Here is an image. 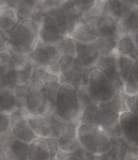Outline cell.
I'll use <instances>...</instances> for the list:
<instances>
[{
  "label": "cell",
  "instance_id": "35",
  "mask_svg": "<svg viewBox=\"0 0 138 160\" xmlns=\"http://www.w3.org/2000/svg\"><path fill=\"white\" fill-rule=\"evenodd\" d=\"M10 131V115L0 112V134L7 133Z\"/></svg>",
  "mask_w": 138,
  "mask_h": 160
},
{
  "label": "cell",
  "instance_id": "28",
  "mask_svg": "<svg viewBox=\"0 0 138 160\" xmlns=\"http://www.w3.org/2000/svg\"><path fill=\"white\" fill-rule=\"evenodd\" d=\"M32 79L41 80L43 83H47L51 81H59V76L53 74L43 68H33L31 77V80Z\"/></svg>",
  "mask_w": 138,
  "mask_h": 160
},
{
  "label": "cell",
  "instance_id": "4",
  "mask_svg": "<svg viewBox=\"0 0 138 160\" xmlns=\"http://www.w3.org/2000/svg\"><path fill=\"white\" fill-rule=\"evenodd\" d=\"M39 27V39L47 44L57 45L68 36L64 13L57 8L45 13Z\"/></svg>",
  "mask_w": 138,
  "mask_h": 160
},
{
  "label": "cell",
  "instance_id": "34",
  "mask_svg": "<svg viewBox=\"0 0 138 160\" xmlns=\"http://www.w3.org/2000/svg\"><path fill=\"white\" fill-rule=\"evenodd\" d=\"M43 140L47 143L48 149L50 150V154H51V158H56V155L58 152L59 151V146L58 139L55 138H43Z\"/></svg>",
  "mask_w": 138,
  "mask_h": 160
},
{
  "label": "cell",
  "instance_id": "39",
  "mask_svg": "<svg viewBox=\"0 0 138 160\" xmlns=\"http://www.w3.org/2000/svg\"><path fill=\"white\" fill-rule=\"evenodd\" d=\"M132 8H138V0H123Z\"/></svg>",
  "mask_w": 138,
  "mask_h": 160
},
{
  "label": "cell",
  "instance_id": "16",
  "mask_svg": "<svg viewBox=\"0 0 138 160\" xmlns=\"http://www.w3.org/2000/svg\"><path fill=\"white\" fill-rule=\"evenodd\" d=\"M132 8L123 0H106L101 15L111 17L119 24L128 16Z\"/></svg>",
  "mask_w": 138,
  "mask_h": 160
},
{
  "label": "cell",
  "instance_id": "46",
  "mask_svg": "<svg viewBox=\"0 0 138 160\" xmlns=\"http://www.w3.org/2000/svg\"><path fill=\"white\" fill-rule=\"evenodd\" d=\"M137 94H138V93H137Z\"/></svg>",
  "mask_w": 138,
  "mask_h": 160
},
{
  "label": "cell",
  "instance_id": "19",
  "mask_svg": "<svg viewBox=\"0 0 138 160\" xmlns=\"http://www.w3.org/2000/svg\"><path fill=\"white\" fill-rule=\"evenodd\" d=\"M20 108L14 93V88L0 87V112L10 115Z\"/></svg>",
  "mask_w": 138,
  "mask_h": 160
},
{
  "label": "cell",
  "instance_id": "44",
  "mask_svg": "<svg viewBox=\"0 0 138 160\" xmlns=\"http://www.w3.org/2000/svg\"><path fill=\"white\" fill-rule=\"evenodd\" d=\"M51 160H57V158H51Z\"/></svg>",
  "mask_w": 138,
  "mask_h": 160
},
{
  "label": "cell",
  "instance_id": "29",
  "mask_svg": "<svg viewBox=\"0 0 138 160\" xmlns=\"http://www.w3.org/2000/svg\"><path fill=\"white\" fill-rule=\"evenodd\" d=\"M15 69L14 63L8 51L0 53V79Z\"/></svg>",
  "mask_w": 138,
  "mask_h": 160
},
{
  "label": "cell",
  "instance_id": "13",
  "mask_svg": "<svg viewBox=\"0 0 138 160\" xmlns=\"http://www.w3.org/2000/svg\"><path fill=\"white\" fill-rule=\"evenodd\" d=\"M76 55L75 59L82 68L95 67L101 57L95 42L86 44L76 41Z\"/></svg>",
  "mask_w": 138,
  "mask_h": 160
},
{
  "label": "cell",
  "instance_id": "5",
  "mask_svg": "<svg viewBox=\"0 0 138 160\" xmlns=\"http://www.w3.org/2000/svg\"><path fill=\"white\" fill-rule=\"evenodd\" d=\"M24 109L28 116L51 115L47 89L38 79H32L28 85Z\"/></svg>",
  "mask_w": 138,
  "mask_h": 160
},
{
  "label": "cell",
  "instance_id": "42",
  "mask_svg": "<svg viewBox=\"0 0 138 160\" xmlns=\"http://www.w3.org/2000/svg\"><path fill=\"white\" fill-rule=\"evenodd\" d=\"M65 160H81V159H80V158H78V157H77V156H76V155H73V154H71L70 156L67 157V158H66V159H65Z\"/></svg>",
  "mask_w": 138,
  "mask_h": 160
},
{
  "label": "cell",
  "instance_id": "14",
  "mask_svg": "<svg viewBox=\"0 0 138 160\" xmlns=\"http://www.w3.org/2000/svg\"><path fill=\"white\" fill-rule=\"evenodd\" d=\"M120 121L123 138L131 146L138 148V116L127 111L120 113Z\"/></svg>",
  "mask_w": 138,
  "mask_h": 160
},
{
  "label": "cell",
  "instance_id": "36",
  "mask_svg": "<svg viewBox=\"0 0 138 160\" xmlns=\"http://www.w3.org/2000/svg\"><path fill=\"white\" fill-rule=\"evenodd\" d=\"M126 104L128 111L138 116V94L128 96L126 100Z\"/></svg>",
  "mask_w": 138,
  "mask_h": 160
},
{
  "label": "cell",
  "instance_id": "30",
  "mask_svg": "<svg viewBox=\"0 0 138 160\" xmlns=\"http://www.w3.org/2000/svg\"><path fill=\"white\" fill-rule=\"evenodd\" d=\"M44 84L47 89L50 111H51V115H52L55 112L57 93H58V90H59V88L61 84L59 83V81H51V82H47V83Z\"/></svg>",
  "mask_w": 138,
  "mask_h": 160
},
{
  "label": "cell",
  "instance_id": "43",
  "mask_svg": "<svg viewBox=\"0 0 138 160\" xmlns=\"http://www.w3.org/2000/svg\"><path fill=\"white\" fill-rule=\"evenodd\" d=\"M5 158H6V157H5V154L3 153V150H2V149H0V160H4Z\"/></svg>",
  "mask_w": 138,
  "mask_h": 160
},
{
  "label": "cell",
  "instance_id": "25",
  "mask_svg": "<svg viewBox=\"0 0 138 160\" xmlns=\"http://www.w3.org/2000/svg\"><path fill=\"white\" fill-rule=\"evenodd\" d=\"M134 59L128 55L117 54V68L123 83H124L132 72Z\"/></svg>",
  "mask_w": 138,
  "mask_h": 160
},
{
  "label": "cell",
  "instance_id": "26",
  "mask_svg": "<svg viewBox=\"0 0 138 160\" xmlns=\"http://www.w3.org/2000/svg\"><path fill=\"white\" fill-rule=\"evenodd\" d=\"M136 48V43L128 34H124L119 37L116 46V52L120 55H128L132 58Z\"/></svg>",
  "mask_w": 138,
  "mask_h": 160
},
{
  "label": "cell",
  "instance_id": "45",
  "mask_svg": "<svg viewBox=\"0 0 138 160\" xmlns=\"http://www.w3.org/2000/svg\"><path fill=\"white\" fill-rule=\"evenodd\" d=\"M4 160H10V159H7V158H5V159Z\"/></svg>",
  "mask_w": 138,
  "mask_h": 160
},
{
  "label": "cell",
  "instance_id": "7",
  "mask_svg": "<svg viewBox=\"0 0 138 160\" xmlns=\"http://www.w3.org/2000/svg\"><path fill=\"white\" fill-rule=\"evenodd\" d=\"M101 15L97 14L93 11L82 15L70 36L75 41L82 43L95 42L98 38V23Z\"/></svg>",
  "mask_w": 138,
  "mask_h": 160
},
{
  "label": "cell",
  "instance_id": "21",
  "mask_svg": "<svg viewBox=\"0 0 138 160\" xmlns=\"http://www.w3.org/2000/svg\"><path fill=\"white\" fill-rule=\"evenodd\" d=\"M28 160H51L48 146L42 138H37L29 144Z\"/></svg>",
  "mask_w": 138,
  "mask_h": 160
},
{
  "label": "cell",
  "instance_id": "8",
  "mask_svg": "<svg viewBox=\"0 0 138 160\" xmlns=\"http://www.w3.org/2000/svg\"><path fill=\"white\" fill-rule=\"evenodd\" d=\"M28 124L34 131L39 138H55L60 136L63 123L55 116L43 115V116H28L27 117Z\"/></svg>",
  "mask_w": 138,
  "mask_h": 160
},
{
  "label": "cell",
  "instance_id": "40",
  "mask_svg": "<svg viewBox=\"0 0 138 160\" xmlns=\"http://www.w3.org/2000/svg\"><path fill=\"white\" fill-rule=\"evenodd\" d=\"M6 2L10 8H14L15 6H16V2H17V0H6Z\"/></svg>",
  "mask_w": 138,
  "mask_h": 160
},
{
  "label": "cell",
  "instance_id": "11",
  "mask_svg": "<svg viewBox=\"0 0 138 160\" xmlns=\"http://www.w3.org/2000/svg\"><path fill=\"white\" fill-rule=\"evenodd\" d=\"M96 68L103 73L116 87L117 91H124V83L117 68V53L101 56L96 64Z\"/></svg>",
  "mask_w": 138,
  "mask_h": 160
},
{
  "label": "cell",
  "instance_id": "17",
  "mask_svg": "<svg viewBox=\"0 0 138 160\" xmlns=\"http://www.w3.org/2000/svg\"><path fill=\"white\" fill-rule=\"evenodd\" d=\"M29 144L12 138L4 144L2 150L5 157L10 160H28Z\"/></svg>",
  "mask_w": 138,
  "mask_h": 160
},
{
  "label": "cell",
  "instance_id": "24",
  "mask_svg": "<svg viewBox=\"0 0 138 160\" xmlns=\"http://www.w3.org/2000/svg\"><path fill=\"white\" fill-rule=\"evenodd\" d=\"M98 114H99V108L96 103L88 104L84 108L81 119L79 120V124H89V125L98 126Z\"/></svg>",
  "mask_w": 138,
  "mask_h": 160
},
{
  "label": "cell",
  "instance_id": "37",
  "mask_svg": "<svg viewBox=\"0 0 138 160\" xmlns=\"http://www.w3.org/2000/svg\"><path fill=\"white\" fill-rule=\"evenodd\" d=\"M8 38L6 36V34L0 30V53L7 51L8 49Z\"/></svg>",
  "mask_w": 138,
  "mask_h": 160
},
{
  "label": "cell",
  "instance_id": "10",
  "mask_svg": "<svg viewBox=\"0 0 138 160\" xmlns=\"http://www.w3.org/2000/svg\"><path fill=\"white\" fill-rule=\"evenodd\" d=\"M27 117L28 113L25 110L21 108L10 114L11 131L13 138L30 144L32 141L38 138V137L28 124Z\"/></svg>",
  "mask_w": 138,
  "mask_h": 160
},
{
  "label": "cell",
  "instance_id": "41",
  "mask_svg": "<svg viewBox=\"0 0 138 160\" xmlns=\"http://www.w3.org/2000/svg\"><path fill=\"white\" fill-rule=\"evenodd\" d=\"M132 58L134 59V60H135V59H138V43L136 44V51H135V52L133 53V55H132Z\"/></svg>",
  "mask_w": 138,
  "mask_h": 160
},
{
  "label": "cell",
  "instance_id": "15",
  "mask_svg": "<svg viewBox=\"0 0 138 160\" xmlns=\"http://www.w3.org/2000/svg\"><path fill=\"white\" fill-rule=\"evenodd\" d=\"M78 123H63L62 132L58 138L59 149L62 151L72 154L81 148L77 137Z\"/></svg>",
  "mask_w": 138,
  "mask_h": 160
},
{
  "label": "cell",
  "instance_id": "23",
  "mask_svg": "<svg viewBox=\"0 0 138 160\" xmlns=\"http://www.w3.org/2000/svg\"><path fill=\"white\" fill-rule=\"evenodd\" d=\"M128 96V94H126L123 90L118 91L116 97L114 98L111 101L106 102V103H101L97 104V105L99 108H108V109H111L114 112L120 114L122 112L128 111L127 104H126V100H127Z\"/></svg>",
  "mask_w": 138,
  "mask_h": 160
},
{
  "label": "cell",
  "instance_id": "6",
  "mask_svg": "<svg viewBox=\"0 0 138 160\" xmlns=\"http://www.w3.org/2000/svg\"><path fill=\"white\" fill-rule=\"evenodd\" d=\"M87 91L92 102L96 104L109 102L118 92L107 77L96 68L89 76Z\"/></svg>",
  "mask_w": 138,
  "mask_h": 160
},
{
  "label": "cell",
  "instance_id": "20",
  "mask_svg": "<svg viewBox=\"0 0 138 160\" xmlns=\"http://www.w3.org/2000/svg\"><path fill=\"white\" fill-rule=\"evenodd\" d=\"M83 69L76 63L75 59L74 64L71 68L67 71L61 73L59 77V83L60 84H69L75 87L76 89H79L82 85V79H83Z\"/></svg>",
  "mask_w": 138,
  "mask_h": 160
},
{
  "label": "cell",
  "instance_id": "27",
  "mask_svg": "<svg viewBox=\"0 0 138 160\" xmlns=\"http://www.w3.org/2000/svg\"><path fill=\"white\" fill-rule=\"evenodd\" d=\"M62 55L76 57V41L71 36L65 37L59 44L57 45Z\"/></svg>",
  "mask_w": 138,
  "mask_h": 160
},
{
  "label": "cell",
  "instance_id": "18",
  "mask_svg": "<svg viewBox=\"0 0 138 160\" xmlns=\"http://www.w3.org/2000/svg\"><path fill=\"white\" fill-rule=\"evenodd\" d=\"M119 37L124 34L129 35L138 43V8H133L124 20L118 24Z\"/></svg>",
  "mask_w": 138,
  "mask_h": 160
},
{
  "label": "cell",
  "instance_id": "3",
  "mask_svg": "<svg viewBox=\"0 0 138 160\" xmlns=\"http://www.w3.org/2000/svg\"><path fill=\"white\" fill-rule=\"evenodd\" d=\"M77 137L81 147L93 155L101 156L106 154L113 147L114 139L99 126L79 124Z\"/></svg>",
  "mask_w": 138,
  "mask_h": 160
},
{
  "label": "cell",
  "instance_id": "22",
  "mask_svg": "<svg viewBox=\"0 0 138 160\" xmlns=\"http://www.w3.org/2000/svg\"><path fill=\"white\" fill-rule=\"evenodd\" d=\"M19 22L17 13L13 8H9L0 12V30H2L7 38Z\"/></svg>",
  "mask_w": 138,
  "mask_h": 160
},
{
  "label": "cell",
  "instance_id": "1",
  "mask_svg": "<svg viewBox=\"0 0 138 160\" xmlns=\"http://www.w3.org/2000/svg\"><path fill=\"white\" fill-rule=\"evenodd\" d=\"M83 107L77 89L69 84H61L57 93L55 114L63 123H78Z\"/></svg>",
  "mask_w": 138,
  "mask_h": 160
},
{
  "label": "cell",
  "instance_id": "32",
  "mask_svg": "<svg viewBox=\"0 0 138 160\" xmlns=\"http://www.w3.org/2000/svg\"><path fill=\"white\" fill-rule=\"evenodd\" d=\"M28 84H24V85H16L14 86V93L21 109H24V104H25L27 91H28Z\"/></svg>",
  "mask_w": 138,
  "mask_h": 160
},
{
  "label": "cell",
  "instance_id": "12",
  "mask_svg": "<svg viewBox=\"0 0 138 160\" xmlns=\"http://www.w3.org/2000/svg\"><path fill=\"white\" fill-rule=\"evenodd\" d=\"M120 114L108 108H99L98 126L113 139L123 138L120 121Z\"/></svg>",
  "mask_w": 138,
  "mask_h": 160
},
{
  "label": "cell",
  "instance_id": "33",
  "mask_svg": "<svg viewBox=\"0 0 138 160\" xmlns=\"http://www.w3.org/2000/svg\"><path fill=\"white\" fill-rule=\"evenodd\" d=\"M124 91L128 96L136 95L138 93V84L132 73L130 74L127 81L124 83Z\"/></svg>",
  "mask_w": 138,
  "mask_h": 160
},
{
  "label": "cell",
  "instance_id": "38",
  "mask_svg": "<svg viewBox=\"0 0 138 160\" xmlns=\"http://www.w3.org/2000/svg\"><path fill=\"white\" fill-rule=\"evenodd\" d=\"M132 75L136 80V83L138 84V59H135L132 66Z\"/></svg>",
  "mask_w": 138,
  "mask_h": 160
},
{
  "label": "cell",
  "instance_id": "9",
  "mask_svg": "<svg viewBox=\"0 0 138 160\" xmlns=\"http://www.w3.org/2000/svg\"><path fill=\"white\" fill-rule=\"evenodd\" d=\"M33 68L50 69L59 64L61 53L55 45L47 44L39 39L33 51L28 55Z\"/></svg>",
  "mask_w": 138,
  "mask_h": 160
},
{
  "label": "cell",
  "instance_id": "2",
  "mask_svg": "<svg viewBox=\"0 0 138 160\" xmlns=\"http://www.w3.org/2000/svg\"><path fill=\"white\" fill-rule=\"evenodd\" d=\"M39 41L38 24L31 18L20 20L8 37V47L17 54L28 56Z\"/></svg>",
  "mask_w": 138,
  "mask_h": 160
},
{
  "label": "cell",
  "instance_id": "31",
  "mask_svg": "<svg viewBox=\"0 0 138 160\" xmlns=\"http://www.w3.org/2000/svg\"><path fill=\"white\" fill-rule=\"evenodd\" d=\"M81 14L90 12L95 8L98 0H68Z\"/></svg>",
  "mask_w": 138,
  "mask_h": 160
}]
</instances>
